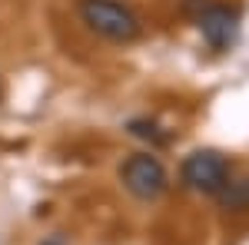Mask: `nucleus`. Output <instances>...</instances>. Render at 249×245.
<instances>
[{
	"label": "nucleus",
	"mask_w": 249,
	"mask_h": 245,
	"mask_svg": "<svg viewBox=\"0 0 249 245\" xmlns=\"http://www.w3.org/2000/svg\"><path fill=\"white\" fill-rule=\"evenodd\" d=\"M230 179V163L216 149H196L183 163V182L203 196H219Z\"/></svg>",
	"instance_id": "nucleus-3"
},
{
	"label": "nucleus",
	"mask_w": 249,
	"mask_h": 245,
	"mask_svg": "<svg viewBox=\"0 0 249 245\" xmlns=\"http://www.w3.org/2000/svg\"><path fill=\"white\" fill-rule=\"evenodd\" d=\"M43 245H60V242H57V239H50V242H43Z\"/></svg>",
	"instance_id": "nucleus-7"
},
{
	"label": "nucleus",
	"mask_w": 249,
	"mask_h": 245,
	"mask_svg": "<svg viewBox=\"0 0 249 245\" xmlns=\"http://www.w3.org/2000/svg\"><path fill=\"white\" fill-rule=\"evenodd\" d=\"M196 20H199V33H203V40L210 43L213 50H230L232 40H236V33H239V17H236V10L223 7V3L203 7Z\"/></svg>",
	"instance_id": "nucleus-4"
},
{
	"label": "nucleus",
	"mask_w": 249,
	"mask_h": 245,
	"mask_svg": "<svg viewBox=\"0 0 249 245\" xmlns=\"http://www.w3.org/2000/svg\"><path fill=\"white\" fill-rule=\"evenodd\" d=\"M80 17L93 33L113 40V43H130L140 37L136 14L120 0H80Z\"/></svg>",
	"instance_id": "nucleus-1"
},
{
	"label": "nucleus",
	"mask_w": 249,
	"mask_h": 245,
	"mask_svg": "<svg viewBox=\"0 0 249 245\" xmlns=\"http://www.w3.org/2000/svg\"><path fill=\"white\" fill-rule=\"evenodd\" d=\"M120 179H123V189L136 196V199H143V202H153L160 199L166 186H170V176L163 169V163L150 156V152H133L123 166H120Z\"/></svg>",
	"instance_id": "nucleus-2"
},
{
	"label": "nucleus",
	"mask_w": 249,
	"mask_h": 245,
	"mask_svg": "<svg viewBox=\"0 0 249 245\" xmlns=\"http://www.w3.org/2000/svg\"><path fill=\"white\" fill-rule=\"evenodd\" d=\"M130 132L140 136V139H150V143H166V139H170V136L160 132V126L150 123V119H133V123H130Z\"/></svg>",
	"instance_id": "nucleus-6"
},
{
	"label": "nucleus",
	"mask_w": 249,
	"mask_h": 245,
	"mask_svg": "<svg viewBox=\"0 0 249 245\" xmlns=\"http://www.w3.org/2000/svg\"><path fill=\"white\" fill-rule=\"evenodd\" d=\"M219 202L226 209H239L249 202V179L243 176V179H226V186H223V192H219Z\"/></svg>",
	"instance_id": "nucleus-5"
}]
</instances>
